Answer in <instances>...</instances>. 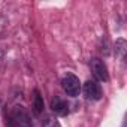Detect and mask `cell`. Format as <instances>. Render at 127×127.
<instances>
[{
  "label": "cell",
  "mask_w": 127,
  "mask_h": 127,
  "mask_svg": "<svg viewBox=\"0 0 127 127\" xmlns=\"http://www.w3.org/2000/svg\"><path fill=\"white\" fill-rule=\"evenodd\" d=\"M61 87H63V90L66 91V94L70 96V97L79 96L81 82H79V78L75 76L73 73H67V75L63 76V79H61Z\"/></svg>",
  "instance_id": "6da1fadb"
},
{
  "label": "cell",
  "mask_w": 127,
  "mask_h": 127,
  "mask_svg": "<svg viewBox=\"0 0 127 127\" xmlns=\"http://www.w3.org/2000/svg\"><path fill=\"white\" fill-rule=\"evenodd\" d=\"M12 124L14 127H33L32 118L23 106H15L12 112Z\"/></svg>",
  "instance_id": "7a4b0ae2"
},
{
  "label": "cell",
  "mask_w": 127,
  "mask_h": 127,
  "mask_svg": "<svg viewBox=\"0 0 127 127\" xmlns=\"http://www.w3.org/2000/svg\"><path fill=\"white\" fill-rule=\"evenodd\" d=\"M82 91H84V96L88 99V100H100L102 99V87L97 81H93V79H88L84 87H82Z\"/></svg>",
  "instance_id": "3957f363"
},
{
  "label": "cell",
  "mask_w": 127,
  "mask_h": 127,
  "mask_svg": "<svg viewBox=\"0 0 127 127\" xmlns=\"http://www.w3.org/2000/svg\"><path fill=\"white\" fill-rule=\"evenodd\" d=\"M91 72L99 81H102V82H108L109 81L108 67H106V64L100 58H93L91 60Z\"/></svg>",
  "instance_id": "277c9868"
},
{
  "label": "cell",
  "mask_w": 127,
  "mask_h": 127,
  "mask_svg": "<svg viewBox=\"0 0 127 127\" xmlns=\"http://www.w3.org/2000/svg\"><path fill=\"white\" fill-rule=\"evenodd\" d=\"M51 109L57 114V115H61V117H64L69 114V105L64 99H61L60 96H55L52 97L51 100Z\"/></svg>",
  "instance_id": "5b68a950"
},
{
  "label": "cell",
  "mask_w": 127,
  "mask_h": 127,
  "mask_svg": "<svg viewBox=\"0 0 127 127\" xmlns=\"http://www.w3.org/2000/svg\"><path fill=\"white\" fill-rule=\"evenodd\" d=\"M33 108H34V112L36 114H40L43 111V99L40 96V93L36 90L34 91V99H33Z\"/></svg>",
  "instance_id": "8992f818"
},
{
  "label": "cell",
  "mask_w": 127,
  "mask_h": 127,
  "mask_svg": "<svg viewBox=\"0 0 127 127\" xmlns=\"http://www.w3.org/2000/svg\"><path fill=\"white\" fill-rule=\"evenodd\" d=\"M42 127H61L58 120H55L54 117H46L42 123Z\"/></svg>",
  "instance_id": "52a82bcc"
},
{
  "label": "cell",
  "mask_w": 127,
  "mask_h": 127,
  "mask_svg": "<svg viewBox=\"0 0 127 127\" xmlns=\"http://www.w3.org/2000/svg\"><path fill=\"white\" fill-rule=\"evenodd\" d=\"M124 46H126V42H124L123 39H118L117 43H115V52L123 55V54H124Z\"/></svg>",
  "instance_id": "ba28073f"
}]
</instances>
